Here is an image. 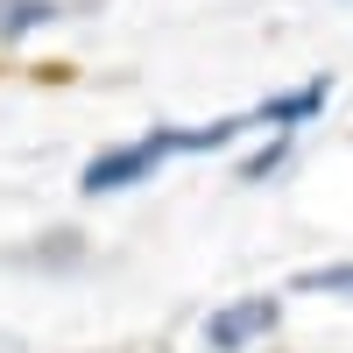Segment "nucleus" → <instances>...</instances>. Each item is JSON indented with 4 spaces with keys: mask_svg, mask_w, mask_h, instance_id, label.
<instances>
[{
    "mask_svg": "<svg viewBox=\"0 0 353 353\" xmlns=\"http://www.w3.org/2000/svg\"><path fill=\"white\" fill-rule=\"evenodd\" d=\"M304 297H353V261H325V269H297Z\"/></svg>",
    "mask_w": 353,
    "mask_h": 353,
    "instance_id": "obj_5",
    "label": "nucleus"
},
{
    "mask_svg": "<svg viewBox=\"0 0 353 353\" xmlns=\"http://www.w3.org/2000/svg\"><path fill=\"white\" fill-rule=\"evenodd\" d=\"M276 325H283V304L276 297H241V304H226V311L205 318V346H212V353H241L254 339H269Z\"/></svg>",
    "mask_w": 353,
    "mask_h": 353,
    "instance_id": "obj_2",
    "label": "nucleus"
},
{
    "mask_svg": "<svg viewBox=\"0 0 353 353\" xmlns=\"http://www.w3.org/2000/svg\"><path fill=\"white\" fill-rule=\"evenodd\" d=\"M325 99H332V78H311V85H290V92L261 99L248 121H261V128H297V121H311V113H325Z\"/></svg>",
    "mask_w": 353,
    "mask_h": 353,
    "instance_id": "obj_3",
    "label": "nucleus"
},
{
    "mask_svg": "<svg viewBox=\"0 0 353 353\" xmlns=\"http://www.w3.org/2000/svg\"><path fill=\"white\" fill-rule=\"evenodd\" d=\"M170 156H176V149H170V128H163V134L121 141V149H99L92 163L78 170V184L92 191V198H99V191H128V184H141V176H156V170H163Z\"/></svg>",
    "mask_w": 353,
    "mask_h": 353,
    "instance_id": "obj_1",
    "label": "nucleus"
},
{
    "mask_svg": "<svg viewBox=\"0 0 353 353\" xmlns=\"http://www.w3.org/2000/svg\"><path fill=\"white\" fill-rule=\"evenodd\" d=\"M283 163H290V141H269V156H248L241 176H269V170H283Z\"/></svg>",
    "mask_w": 353,
    "mask_h": 353,
    "instance_id": "obj_6",
    "label": "nucleus"
},
{
    "mask_svg": "<svg viewBox=\"0 0 353 353\" xmlns=\"http://www.w3.org/2000/svg\"><path fill=\"white\" fill-rule=\"evenodd\" d=\"M57 14V0H0V43H21L28 28H43Z\"/></svg>",
    "mask_w": 353,
    "mask_h": 353,
    "instance_id": "obj_4",
    "label": "nucleus"
}]
</instances>
